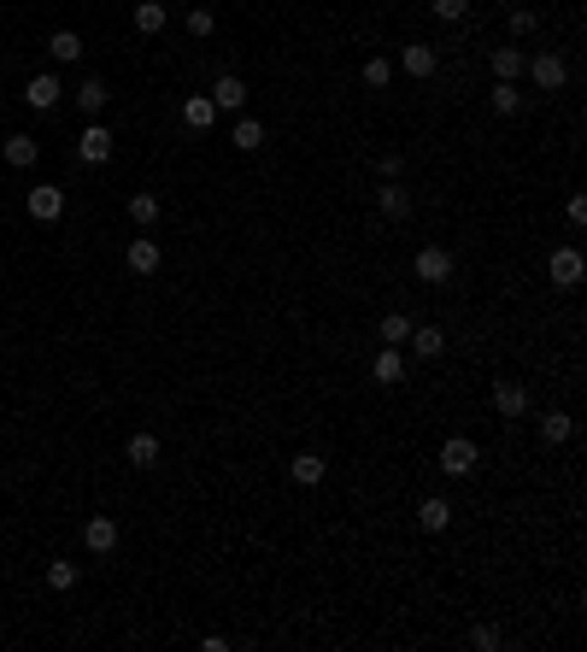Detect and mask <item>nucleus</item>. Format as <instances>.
<instances>
[{
	"label": "nucleus",
	"mask_w": 587,
	"mask_h": 652,
	"mask_svg": "<svg viewBox=\"0 0 587 652\" xmlns=\"http://www.w3.org/2000/svg\"><path fill=\"white\" fill-rule=\"evenodd\" d=\"M546 277H553V288H582V277H587V265H582V253L576 247H553V259H546Z\"/></svg>",
	"instance_id": "nucleus-1"
},
{
	"label": "nucleus",
	"mask_w": 587,
	"mask_h": 652,
	"mask_svg": "<svg viewBox=\"0 0 587 652\" xmlns=\"http://www.w3.org/2000/svg\"><path fill=\"white\" fill-rule=\"evenodd\" d=\"M523 71L534 77V89H546V94H558L570 83V65L558 54H534V59H523Z\"/></svg>",
	"instance_id": "nucleus-2"
},
{
	"label": "nucleus",
	"mask_w": 587,
	"mask_h": 652,
	"mask_svg": "<svg viewBox=\"0 0 587 652\" xmlns=\"http://www.w3.org/2000/svg\"><path fill=\"white\" fill-rule=\"evenodd\" d=\"M476 441L470 435H453V441H441V470L446 476H476Z\"/></svg>",
	"instance_id": "nucleus-3"
},
{
	"label": "nucleus",
	"mask_w": 587,
	"mask_h": 652,
	"mask_svg": "<svg viewBox=\"0 0 587 652\" xmlns=\"http://www.w3.org/2000/svg\"><path fill=\"white\" fill-rule=\"evenodd\" d=\"M112 147H118V142H112L106 123H89V130H83V142H77V159H83V165H106Z\"/></svg>",
	"instance_id": "nucleus-4"
},
{
	"label": "nucleus",
	"mask_w": 587,
	"mask_h": 652,
	"mask_svg": "<svg viewBox=\"0 0 587 652\" xmlns=\"http://www.w3.org/2000/svg\"><path fill=\"white\" fill-rule=\"evenodd\" d=\"M417 282H453V253H446V247H423L417 253Z\"/></svg>",
	"instance_id": "nucleus-5"
},
{
	"label": "nucleus",
	"mask_w": 587,
	"mask_h": 652,
	"mask_svg": "<svg viewBox=\"0 0 587 652\" xmlns=\"http://www.w3.org/2000/svg\"><path fill=\"white\" fill-rule=\"evenodd\" d=\"M435 65H441V54H435L429 42L399 47V71H406V77H435Z\"/></svg>",
	"instance_id": "nucleus-6"
},
{
	"label": "nucleus",
	"mask_w": 587,
	"mask_h": 652,
	"mask_svg": "<svg viewBox=\"0 0 587 652\" xmlns=\"http://www.w3.org/2000/svg\"><path fill=\"white\" fill-rule=\"evenodd\" d=\"M494 411H499V418H523V411H529V388L499 376V382H494Z\"/></svg>",
	"instance_id": "nucleus-7"
},
{
	"label": "nucleus",
	"mask_w": 587,
	"mask_h": 652,
	"mask_svg": "<svg viewBox=\"0 0 587 652\" xmlns=\"http://www.w3.org/2000/svg\"><path fill=\"white\" fill-rule=\"evenodd\" d=\"M123 259H130V271H135V277H153V271H159V242H147V235H130Z\"/></svg>",
	"instance_id": "nucleus-8"
},
{
	"label": "nucleus",
	"mask_w": 587,
	"mask_h": 652,
	"mask_svg": "<svg viewBox=\"0 0 587 652\" xmlns=\"http://www.w3.org/2000/svg\"><path fill=\"white\" fill-rule=\"evenodd\" d=\"M24 100H30L35 112H47V106H59V100H65V89H59V77H54V71H42V77H30Z\"/></svg>",
	"instance_id": "nucleus-9"
},
{
	"label": "nucleus",
	"mask_w": 587,
	"mask_h": 652,
	"mask_svg": "<svg viewBox=\"0 0 587 652\" xmlns=\"http://www.w3.org/2000/svg\"><path fill=\"white\" fill-rule=\"evenodd\" d=\"M24 206H30L35 223H54L59 212H65V194H59V188H30V200H24Z\"/></svg>",
	"instance_id": "nucleus-10"
},
{
	"label": "nucleus",
	"mask_w": 587,
	"mask_h": 652,
	"mask_svg": "<svg viewBox=\"0 0 587 652\" xmlns=\"http://www.w3.org/2000/svg\"><path fill=\"white\" fill-rule=\"evenodd\" d=\"M83 547H89V553H112V547H118V523L112 518H89L83 523Z\"/></svg>",
	"instance_id": "nucleus-11"
},
{
	"label": "nucleus",
	"mask_w": 587,
	"mask_h": 652,
	"mask_svg": "<svg viewBox=\"0 0 587 652\" xmlns=\"http://www.w3.org/2000/svg\"><path fill=\"white\" fill-rule=\"evenodd\" d=\"M211 106H218V112H241V106H247V83L223 71V77H218V89H211Z\"/></svg>",
	"instance_id": "nucleus-12"
},
{
	"label": "nucleus",
	"mask_w": 587,
	"mask_h": 652,
	"mask_svg": "<svg viewBox=\"0 0 587 652\" xmlns=\"http://www.w3.org/2000/svg\"><path fill=\"white\" fill-rule=\"evenodd\" d=\"M370 376H377L382 388L406 382V353H399V347H382V353H377V365H370Z\"/></svg>",
	"instance_id": "nucleus-13"
},
{
	"label": "nucleus",
	"mask_w": 587,
	"mask_h": 652,
	"mask_svg": "<svg viewBox=\"0 0 587 652\" xmlns=\"http://www.w3.org/2000/svg\"><path fill=\"white\" fill-rule=\"evenodd\" d=\"M0 153H6V165L30 171L35 159H42V142H35V135H6V147H0Z\"/></svg>",
	"instance_id": "nucleus-14"
},
{
	"label": "nucleus",
	"mask_w": 587,
	"mask_h": 652,
	"mask_svg": "<svg viewBox=\"0 0 587 652\" xmlns=\"http://www.w3.org/2000/svg\"><path fill=\"white\" fill-rule=\"evenodd\" d=\"M411 353H417V359H441L446 353V335L441 330H429V323H411Z\"/></svg>",
	"instance_id": "nucleus-15"
},
{
	"label": "nucleus",
	"mask_w": 587,
	"mask_h": 652,
	"mask_svg": "<svg viewBox=\"0 0 587 652\" xmlns=\"http://www.w3.org/2000/svg\"><path fill=\"white\" fill-rule=\"evenodd\" d=\"M446 523H453V506H446V499H441V494H429V499H423V506H417V529H429V535H441V529H446Z\"/></svg>",
	"instance_id": "nucleus-16"
},
{
	"label": "nucleus",
	"mask_w": 587,
	"mask_h": 652,
	"mask_svg": "<svg viewBox=\"0 0 587 652\" xmlns=\"http://www.w3.org/2000/svg\"><path fill=\"white\" fill-rule=\"evenodd\" d=\"M377 206H382V218H411V188H399L388 177V188H377Z\"/></svg>",
	"instance_id": "nucleus-17"
},
{
	"label": "nucleus",
	"mask_w": 587,
	"mask_h": 652,
	"mask_svg": "<svg viewBox=\"0 0 587 652\" xmlns=\"http://www.w3.org/2000/svg\"><path fill=\"white\" fill-rule=\"evenodd\" d=\"M570 435H576V418H570V411H546L541 418V441L546 447H564Z\"/></svg>",
	"instance_id": "nucleus-18"
},
{
	"label": "nucleus",
	"mask_w": 587,
	"mask_h": 652,
	"mask_svg": "<svg viewBox=\"0 0 587 652\" xmlns=\"http://www.w3.org/2000/svg\"><path fill=\"white\" fill-rule=\"evenodd\" d=\"M47 54H54L59 65H77V59H83V35H77V30H54V42H47Z\"/></svg>",
	"instance_id": "nucleus-19"
},
{
	"label": "nucleus",
	"mask_w": 587,
	"mask_h": 652,
	"mask_svg": "<svg viewBox=\"0 0 587 652\" xmlns=\"http://www.w3.org/2000/svg\"><path fill=\"white\" fill-rule=\"evenodd\" d=\"M211 118H218V106H211V94H194V100H182V123H189V130H211Z\"/></svg>",
	"instance_id": "nucleus-20"
},
{
	"label": "nucleus",
	"mask_w": 587,
	"mask_h": 652,
	"mask_svg": "<svg viewBox=\"0 0 587 652\" xmlns=\"http://www.w3.org/2000/svg\"><path fill=\"white\" fill-rule=\"evenodd\" d=\"M377 335H382V347H406L411 341V318L406 311H388V318L377 323Z\"/></svg>",
	"instance_id": "nucleus-21"
},
{
	"label": "nucleus",
	"mask_w": 587,
	"mask_h": 652,
	"mask_svg": "<svg viewBox=\"0 0 587 652\" xmlns=\"http://www.w3.org/2000/svg\"><path fill=\"white\" fill-rule=\"evenodd\" d=\"M323 470H329V465H323V459H318V453H299V459H294V465H289V476H294V482H299V488H318V482H323Z\"/></svg>",
	"instance_id": "nucleus-22"
},
{
	"label": "nucleus",
	"mask_w": 587,
	"mask_h": 652,
	"mask_svg": "<svg viewBox=\"0 0 587 652\" xmlns=\"http://www.w3.org/2000/svg\"><path fill=\"white\" fill-rule=\"evenodd\" d=\"M230 142L241 147V153H259V147H265V123H259V118H241V123L230 130Z\"/></svg>",
	"instance_id": "nucleus-23"
},
{
	"label": "nucleus",
	"mask_w": 587,
	"mask_h": 652,
	"mask_svg": "<svg viewBox=\"0 0 587 652\" xmlns=\"http://www.w3.org/2000/svg\"><path fill=\"white\" fill-rule=\"evenodd\" d=\"M123 453H130L135 470H153V465H159V441H153V435H130V447H123Z\"/></svg>",
	"instance_id": "nucleus-24"
},
{
	"label": "nucleus",
	"mask_w": 587,
	"mask_h": 652,
	"mask_svg": "<svg viewBox=\"0 0 587 652\" xmlns=\"http://www.w3.org/2000/svg\"><path fill=\"white\" fill-rule=\"evenodd\" d=\"M488 65H494V77H499V83L523 77V54H517V47H494V54H488Z\"/></svg>",
	"instance_id": "nucleus-25"
},
{
	"label": "nucleus",
	"mask_w": 587,
	"mask_h": 652,
	"mask_svg": "<svg viewBox=\"0 0 587 652\" xmlns=\"http://www.w3.org/2000/svg\"><path fill=\"white\" fill-rule=\"evenodd\" d=\"M130 223L135 230H153L159 223V200L153 194H130Z\"/></svg>",
	"instance_id": "nucleus-26"
},
{
	"label": "nucleus",
	"mask_w": 587,
	"mask_h": 652,
	"mask_svg": "<svg viewBox=\"0 0 587 652\" xmlns=\"http://www.w3.org/2000/svg\"><path fill=\"white\" fill-rule=\"evenodd\" d=\"M135 30L159 35V30H165V6H159V0H142V6H135Z\"/></svg>",
	"instance_id": "nucleus-27"
},
{
	"label": "nucleus",
	"mask_w": 587,
	"mask_h": 652,
	"mask_svg": "<svg viewBox=\"0 0 587 652\" xmlns=\"http://www.w3.org/2000/svg\"><path fill=\"white\" fill-rule=\"evenodd\" d=\"M71 100H77L83 112H100V106H106V83H100V77H83V89L71 94Z\"/></svg>",
	"instance_id": "nucleus-28"
},
{
	"label": "nucleus",
	"mask_w": 587,
	"mask_h": 652,
	"mask_svg": "<svg viewBox=\"0 0 587 652\" xmlns=\"http://www.w3.org/2000/svg\"><path fill=\"white\" fill-rule=\"evenodd\" d=\"M488 106L499 112V118H511V112H517V106H523V94H517V89H511V83H494V94H488Z\"/></svg>",
	"instance_id": "nucleus-29"
},
{
	"label": "nucleus",
	"mask_w": 587,
	"mask_h": 652,
	"mask_svg": "<svg viewBox=\"0 0 587 652\" xmlns=\"http://www.w3.org/2000/svg\"><path fill=\"white\" fill-rule=\"evenodd\" d=\"M47 588H77V564L54 558V564H47Z\"/></svg>",
	"instance_id": "nucleus-30"
},
{
	"label": "nucleus",
	"mask_w": 587,
	"mask_h": 652,
	"mask_svg": "<svg viewBox=\"0 0 587 652\" xmlns=\"http://www.w3.org/2000/svg\"><path fill=\"white\" fill-rule=\"evenodd\" d=\"M365 83H370V89H388V83H394V65H388V59H365Z\"/></svg>",
	"instance_id": "nucleus-31"
},
{
	"label": "nucleus",
	"mask_w": 587,
	"mask_h": 652,
	"mask_svg": "<svg viewBox=\"0 0 587 652\" xmlns=\"http://www.w3.org/2000/svg\"><path fill=\"white\" fill-rule=\"evenodd\" d=\"M499 641H505V635L488 629V623H482V629H470V647H476V652H499Z\"/></svg>",
	"instance_id": "nucleus-32"
},
{
	"label": "nucleus",
	"mask_w": 587,
	"mask_h": 652,
	"mask_svg": "<svg viewBox=\"0 0 587 652\" xmlns=\"http://www.w3.org/2000/svg\"><path fill=\"white\" fill-rule=\"evenodd\" d=\"M218 30V18H211V6H194L189 12V35H211Z\"/></svg>",
	"instance_id": "nucleus-33"
},
{
	"label": "nucleus",
	"mask_w": 587,
	"mask_h": 652,
	"mask_svg": "<svg viewBox=\"0 0 587 652\" xmlns=\"http://www.w3.org/2000/svg\"><path fill=\"white\" fill-rule=\"evenodd\" d=\"M465 12H470V0H435V18L441 24H458Z\"/></svg>",
	"instance_id": "nucleus-34"
},
{
	"label": "nucleus",
	"mask_w": 587,
	"mask_h": 652,
	"mask_svg": "<svg viewBox=\"0 0 587 652\" xmlns=\"http://www.w3.org/2000/svg\"><path fill=\"white\" fill-rule=\"evenodd\" d=\"M534 24H541V18H534L529 6H517V12H511V35H534Z\"/></svg>",
	"instance_id": "nucleus-35"
},
{
	"label": "nucleus",
	"mask_w": 587,
	"mask_h": 652,
	"mask_svg": "<svg viewBox=\"0 0 587 652\" xmlns=\"http://www.w3.org/2000/svg\"><path fill=\"white\" fill-rule=\"evenodd\" d=\"M570 223H576V230L587 223V200H582V194H570Z\"/></svg>",
	"instance_id": "nucleus-36"
}]
</instances>
